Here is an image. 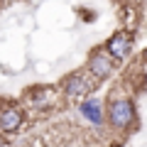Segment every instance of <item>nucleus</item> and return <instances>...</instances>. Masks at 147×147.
I'll return each mask as SVG.
<instances>
[{"label": "nucleus", "mask_w": 147, "mask_h": 147, "mask_svg": "<svg viewBox=\"0 0 147 147\" xmlns=\"http://www.w3.org/2000/svg\"><path fill=\"white\" fill-rule=\"evenodd\" d=\"M108 118H110V125L115 127H127L135 118V108L127 98H118L108 105Z\"/></svg>", "instance_id": "f257e3e1"}, {"label": "nucleus", "mask_w": 147, "mask_h": 147, "mask_svg": "<svg viewBox=\"0 0 147 147\" xmlns=\"http://www.w3.org/2000/svg\"><path fill=\"white\" fill-rule=\"evenodd\" d=\"M130 49H132V39H130L127 32H118V34H113L108 39V44H105L108 57H115V59H127V57H130Z\"/></svg>", "instance_id": "f03ea898"}, {"label": "nucleus", "mask_w": 147, "mask_h": 147, "mask_svg": "<svg viewBox=\"0 0 147 147\" xmlns=\"http://www.w3.org/2000/svg\"><path fill=\"white\" fill-rule=\"evenodd\" d=\"M22 125V110L15 108V105H7V108L0 110V130L12 132Z\"/></svg>", "instance_id": "7ed1b4c3"}, {"label": "nucleus", "mask_w": 147, "mask_h": 147, "mask_svg": "<svg viewBox=\"0 0 147 147\" xmlns=\"http://www.w3.org/2000/svg\"><path fill=\"white\" fill-rule=\"evenodd\" d=\"M88 69H91V74H93L96 79H105V76H110V69H113V64H110L108 52H96L93 57H91Z\"/></svg>", "instance_id": "20e7f679"}, {"label": "nucleus", "mask_w": 147, "mask_h": 147, "mask_svg": "<svg viewBox=\"0 0 147 147\" xmlns=\"http://www.w3.org/2000/svg\"><path fill=\"white\" fill-rule=\"evenodd\" d=\"M81 113H84L91 123H96V125L103 123V113H100V100L98 98H86L84 103H81Z\"/></svg>", "instance_id": "39448f33"}, {"label": "nucleus", "mask_w": 147, "mask_h": 147, "mask_svg": "<svg viewBox=\"0 0 147 147\" xmlns=\"http://www.w3.org/2000/svg\"><path fill=\"white\" fill-rule=\"evenodd\" d=\"M86 91H88V79H86L84 74H74L71 79H69V84H66V96L76 98V96H84Z\"/></svg>", "instance_id": "423d86ee"}, {"label": "nucleus", "mask_w": 147, "mask_h": 147, "mask_svg": "<svg viewBox=\"0 0 147 147\" xmlns=\"http://www.w3.org/2000/svg\"><path fill=\"white\" fill-rule=\"evenodd\" d=\"M0 147H5V142H3V137H0Z\"/></svg>", "instance_id": "0eeeda50"}]
</instances>
